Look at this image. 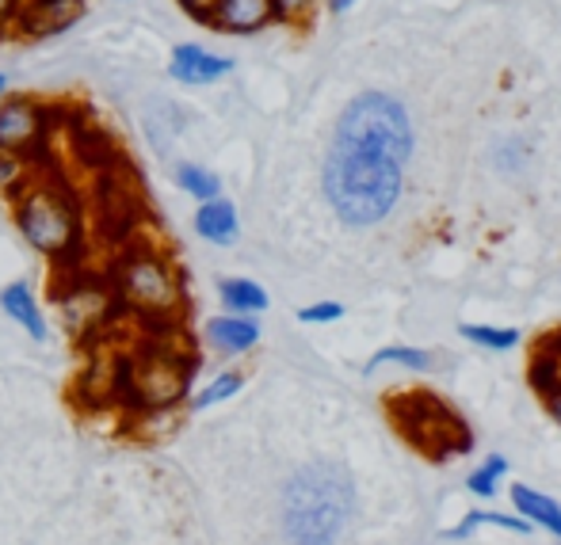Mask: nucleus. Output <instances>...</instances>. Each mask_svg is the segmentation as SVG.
Segmentation results:
<instances>
[{
	"label": "nucleus",
	"mask_w": 561,
	"mask_h": 545,
	"mask_svg": "<svg viewBox=\"0 0 561 545\" xmlns=\"http://www.w3.org/2000/svg\"><path fill=\"white\" fill-rule=\"evenodd\" d=\"M405 187V164L390 153L333 141L321 164V192L344 225L367 229L398 210Z\"/></svg>",
	"instance_id": "f257e3e1"
},
{
	"label": "nucleus",
	"mask_w": 561,
	"mask_h": 545,
	"mask_svg": "<svg viewBox=\"0 0 561 545\" xmlns=\"http://www.w3.org/2000/svg\"><path fill=\"white\" fill-rule=\"evenodd\" d=\"M20 236L50 264L73 267L84 256V202L66 176L38 164L27 184L8 199Z\"/></svg>",
	"instance_id": "f03ea898"
},
{
	"label": "nucleus",
	"mask_w": 561,
	"mask_h": 545,
	"mask_svg": "<svg viewBox=\"0 0 561 545\" xmlns=\"http://www.w3.org/2000/svg\"><path fill=\"white\" fill-rule=\"evenodd\" d=\"M107 290L115 305H123L134 321L157 332L176 328L187 310L184 275L161 244H123L115 264L107 267Z\"/></svg>",
	"instance_id": "7ed1b4c3"
},
{
	"label": "nucleus",
	"mask_w": 561,
	"mask_h": 545,
	"mask_svg": "<svg viewBox=\"0 0 561 545\" xmlns=\"http://www.w3.org/2000/svg\"><path fill=\"white\" fill-rule=\"evenodd\" d=\"M352 511V477L333 462L306 465L283 488V531L290 545H336Z\"/></svg>",
	"instance_id": "20e7f679"
},
{
	"label": "nucleus",
	"mask_w": 561,
	"mask_h": 545,
	"mask_svg": "<svg viewBox=\"0 0 561 545\" xmlns=\"http://www.w3.org/2000/svg\"><path fill=\"white\" fill-rule=\"evenodd\" d=\"M195 355L176 339H149L138 355L118 367V382H123V397L138 413H169V408L184 405L192 397L195 382Z\"/></svg>",
	"instance_id": "39448f33"
},
{
	"label": "nucleus",
	"mask_w": 561,
	"mask_h": 545,
	"mask_svg": "<svg viewBox=\"0 0 561 545\" xmlns=\"http://www.w3.org/2000/svg\"><path fill=\"white\" fill-rule=\"evenodd\" d=\"M386 416L393 420L398 436L428 462H447L455 454H470L473 431L466 420L432 390H401L386 401Z\"/></svg>",
	"instance_id": "423d86ee"
},
{
	"label": "nucleus",
	"mask_w": 561,
	"mask_h": 545,
	"mask_svg": "<svg viewBox=\"0 0 561 545\" xmlns=\"http://www.w3.org/2000/svg\"><path fill=\"white\" fill-rule=\"evenodd\" d=\"M333 141L340 146H363V149H378V153H390L393 161L409 164L416 149L413 138V118H409L405 104L390 92H355L344 104L336 118Z\"/></svg>",
	"instance_id": "0eeeda50"
},
{
	"label": "nucleus",
	"mask_w": 561,
	"mask_h": 545,
	"mask_svg": "<svg viewBox=\"0 0 561 545\" xmlns=\"http://www.w3.org/2000/svg\"><path fill=\"white\" fill-rule=\"evenodd\" d=\"M58 130V107L38 92H4L0 96V153L46 164L50 138Z\"/></svg>",
	"instance_id": "6e6552de"
},
{
	"label": "nucleus",
	"mask_w": 561,
	"mask_h": 545,
	"mask_svg": "<svg viewBox=\"0 0 561 545\" xmlns=\"http://www.w3.org/2000/svg\"><path fill=\"white\" fill-rule=\"evenodd\" d=\"M164 73H169L180 89H210V84H222L226 77L237 73V61L229 58V54H218L203 43H176L169 54Z\"/></svg>",
	"instance_id": "1a4fd4ad"
},
{
	"label": "nucleus",
	"mask_w": 561,
	"mask_h": 545,
	"mask_svg": "<svg viewBox=\"0 0 561 545\" xmlns=\"http://www.w3.org/2000/svg\"><path fill=\"white\" fill-rule=\"evenodd\" d=\"M275 8L272 0H218L215 12H210L207 27L229 38H249L260 31L275 27Z\"/></svg>",
	"instance_id": "9d476101"
},
{
	"label": "nucleus",
	"mask_w": 561,
	"mask_h": 545,
	"mask_svg": "<svg viewBox=\"0 0 561 545\" xmlns=\"http://www.w3.org/2000/svg\"><path fill=\"white\" fill-rule=\"evenodd\" d=\"M192 229L199 241L215 244V248H229V244H237V236H241V210H237V202L226 199V195L195 202Z\"/></svg>",
	"instance_id": "9b49d317"
},
{
	"label": "nucleus",
	"mask_w": 561,
	"mask_h": 545,
	"mask_svg": "<svg viewBox=\"0 0 561 545\" xmlns=\"http://www.w3.org/2000/svg\"><path fill=\"white\" fill-rule=\"evenodd\" d=\"M0 313H4L8 321H15L35 344H46V339H50L46 313H43V305H38V294L27 279L4 282V290H0Z\"/></svg>",
	"instance_id": "f8f14e48"
},
{
	"label": "nucleus",
	"mask_w": 561,
	"mask_h": 545,
	"mask_svg": "<svg viewBox=\"0 0 561 545\" xmlns=\"http://www.w3.org/2000/svg\"><path fill=\"white\" fill-rule=\"evenodd\" d=\"M260 336H264V332H260L256 317H241V313H218V317H210L207 325H203V339H207L218 355H226V359L249 355L252 347L260 344Z\"/></svg>",
	"instance_id": "ddd939ff"
},
{
	"label": "nucleus",
	"mask_w": 561,
	"mask_h": 545,
	"mask_svg": "<svg viewBox=\"0 0 561 545\" xmlns=\"http://www.w3.org/2000/svg\"><path fill=\"white\" fill-rule=\"evenodd\" d=\"M84 15V4H23L20 23H15V35L23 38H50L69 31Z\"/></svg>",
	"instance_id": "4468645a"
},
{
	"label": "nucleus",
	"mask_w": 561,
	"mask_h": 545,
	"mask_svg": "<svg viewBox=\"0 0 561 545\" xmlns=\"http://www.w3.org/2000/svg\"><path fill=\"white\" fill-rule=\"evenodd\" d=\"M527 382L539 393L542 401H550L561 393V328L547 332V336L535 344L531 367H527Z\"/></svg>",
	"instance_id": "2eb2a0df"
},
{
	"label": "nucleus",
	"mask_w": 561,
	"mask_h": 545,
	"mask_svg": "<svg viewBox=\"0 0 561 545\" xmlns=\"http://www.w3.org/2000/svg\"><path fill=\"white\" fill-rule=\"evenodd\" d=\"M218 302H222L226 313H241V317H256L272 305L267 290L260 287L256 279H244V275H229V279L218 282Z\"/></svg>",
	"instance_id": "dca6fc26"
},
{
	"label": "nucleus",
	"mask_w": 561,
	"mask_h": 545,
	"mask_svg": "<svg viewBox=\"0 0 561 545\" xmlns=\"http://www.w3.org/2000/svg\"><path fill=\"white\" fill-rule=\"evenodd\" d=\"M172 184L180 187V192L187 195V199L195 202H207V199H218L222 192V176H218L215 169H207V164L199 161H176L172 164Z\"/></svg>",
	"instance_id": "f3484780"
},
{
	"label": "nucleus",
	"mask_w": 561,
	"mask_h": 545,
	"mask_svg": "<svg viewBox=\"0 0 561 545\" xmlns=\"http://www.w3.org/2000/svg\"><path fill=\"white\" fill-rule=\"evenodd\" d=\"M512 503H516V511L524 519L547 526L550 534H558L561 538V508L550 500V496L535 492V488H527V485H512Z\"/></svg>",
	"instance_id": "a211bd4d"
},
{
	"label": "nucleus",
	"mask_w": 561,
	"mask_h": 545,
	"mask_svg": "<svg viewBox=\"0 0 561 545\" xmlns=\"http://www.w3.org/2000/svg\"><path fill=\"white\" fill-rule=\"evenodd\" d=\"M241 385H244L241 370H222V374L210 378L203 390H195L184 405H187V413H207V408H215V405H222V401L237 397V393H241Z\"/></svg>",
	"instance_id": "6ab92c4d"
},
{
	"label": "nucleus",
	"mask_w": 561,
	"mask_h": 545,
	"mask_svg": "<svg viewBox=\"0 0 561 545\" xmlns=\"http://www.w3.org/2000/svg\"><path fill=\"white\" fill-rule=\"evenodd\" d=\"M432 351H421V347H382L367 359V374H375L378 367H405V370H432Z\"/></svg>",
	"instance_id": "aec40b11"
},
{
	"label": "nucleus",
	"mask_w": 561,
	"mask_h": 545,
	"mask_svg": "<svg viewBox=\"0 0 561 545\" xmlns=\"http://www.w3.org/2000/svg\"><path fill=\"white\" fill-rule=\"evenodd\" d=\"M458 336H466L470 344L485 347V351H512L519 344L516 328H496V325H462Z\"/></svg>",
	"instance_id": "412c9836"
},
{
	"label": "nucleus",
	"mask_w": 561,
	"mask_h": 545,
	"mask_svg": "<svg viewBox=\"0 0 561 545\" xmlns=\"http://www.w3.org/2000/svg\"><path fill=\"white\" fill-rule=\"evenodd\" d=\"M504 526V531H516V534H527L531 531V523L527 519H508V515H501V511H470L466 515V523L462 526H455V531H447V538H470L478 526Z\"/></svg>",
	"instance_id": "4be33fe9"
},
{
	"label": "nucleus",
	"mask_w": 561,
	"mask_h": 545,
	"mask_svg": "<svg viewBox=\"0 0 561 545\" xmlns=\"http://www.w3.org/2000/svg\"><path fill=\"white\" fill-rule=\"evenodd\" d=\"M35 169H38V164L23 161V156L0 153V195H4V199H12V195L20 192L23 184H27V176Z\"/></svg>",
	"instance_id": "5701e85b"
},
{
	"label": "nucleus",
	"mask_w": 561,
	"mask_h": 545,
	"mask_svg": "<svg viewBox=\"0 0 561 545\" xmlns=\"http://www.w3.org/2000/svg\"><path fill=\"white\" fill-rule=\"evenodd\" d=\"M504 473H508V457L489 454V457H485V465L470 473L466 488H470V492H478V496H493V492H496V480H501Z\"/></svg>",
	"instance_id": "b1692460"
},
{
	"label": "nucleus",
	"mask_w": 561,
	"mask_h": 545,
	"mask_svg": "<svg viewBox=\"0 0 561 545\" xmlns=\"http://www.w3.org/2000/svg\"><path fill=\"white\" fill-rule=\"evenodd\" d=\"M275 20L287 23V27H306L313 20V12L321 8V0H272Z\"/></svg>",
	"instance_id": "393cba45"
},
{
	"label": "nucleus",
	"mask_w": 561,
	"mask_h": 545,
	"mask_svg": "<svg viewBox=\"0 0 561 545\" xmlns=\"http://www.w3.org/2000/svg\"><path fill=\"white\" fill-rule=\"evenodd\" d=\"M340 317H344V305L340 302H313V305H306V310H298L302 325H336Z\"/></svg>",
	"instance_id": "a878e982"
},
{
	"label": "nucleus",
	"mask_w": 561,
	"mask_h": 545,
	"mask_svg": "<svg viewBox=\"0 0 561 545\" xmlns=\"http://www.w3.org/2000/svg\"><path fill=\"white\" fill-rule=\"evenodd\" d=\"M27 0H0V38L15 35V23H20V12Z\"/></svg>",
	"instance_id": "bb28decb"
},
{
	"label": "nucleus",
	"mask_w": 561,
	"mask_h": 545,
	"mask_svg": "<svg viewBox=\"0 0 561 545\" xmlns=\"http://www.w3.org/2000/svg\"><path fill=\"white\" fill-rule=\"evenodd\" d=\"M176 4H180V12H184L187 20H195V23H203V27H207V20H210V12H215L218 0H176Z\"/></svg>",
	"instance_id": "cd10ccee"
},
{
	"label": "nucleus",
	"mask_w": 561,
	"mask_h": 545,
	"mask_svg": "<svg viewBox=\"0 0 561 545\" xmlns=\"http://www.w3.org/2000/svg\"><path fill=\"white\" fill-rule=\"evenodd\" d=\"M359 0H325V12L329 15H347Z\"/></svg>",
	"instance_id": "c85d7f7f"
},
{
	"label": "nucleus",
	"mask_w": 561,
	"mask_h": 545,
	"mask_svg": "<svg viewBox=\"0 0 561 545\" xmlns=\"http://www.w3.org/2000/svg\"><path fill=\"white\" fill-rule=\"evenodd\" d=\"M547 408H550V416H554V420L561 424V393H554V397L547 401Z\"/></svg>",
	"instance_id": "c756f323"
},
{
	"label": "nucleus",
	"mask_w": 561,
	"mask_h": 545,
	"mask_svg": "<svg viewBox=\"0 0 561 545\" xmlns=\"http://www.w3.org/2000/svg\"><path fill=\"white\" fill-rule=\"evenodd\" d=\"M4 92H12V73H8V69H0V96H4Z\"/></svg>",
	"instance_id": "7c9ffc66"
},
{
	"label": "nucleus",
	"mask_w": 561,
	"mask_h": 545,
	"mask_svg": "<svg viewBox=\"0 0 561 545\" xmlns=\"http://www.w3.org/2000/svg\"><path fill=\"white\" fill-rule=\"evenodd\" d=\"M31 4H84V0H31Z\"/></svg>",
	"instance_id": "2f4dec72"
},
{
	"label": "nucleus",
	"mask_w": 561,
	"mask_h": 545,
	"mask_svg": "<svg viewBox=\"0 0 561 545\" xmlns=\"http://www.w3.org/2000/svg\"><path fill=\"white\" fill-rule=\"evenodd\" d=\"M123 4H126V0H123Z\"/></svg>",
	"instance_id": "473e14b6"
}]
</instances>
